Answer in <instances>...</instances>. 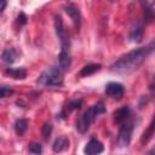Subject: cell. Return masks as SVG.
I'll return each instance as SVG.
<instances>
[{"label":"cell","mask_w":155,"mask_h":155,"mask_svg":"<svg viewBox=\"0 0 155 155\" xmlns=\"http://www.w3.org/2000/svg\"><path fill=\"white\" fill-rule=\"evenodd\" d=\"M153 51H154V40L147 47H139L121 56L110 65V70L117 74L132 73L145 62V59L149 57V54Z\"/></svg>","instance_id":"cell-1"},{"label":"cell","mask_w":155,"mask_h":155,"mask_svg":"<svg viewBox=\"0 0 155 155\" xmlns=\"http://www.w3.org/2000/svg\"><path fill=\"white\" fill-rule=\"evenodd\" d=\"M105 111H107L105 104H104V102H102V101H99V102H97L96 104L91 105V107L76 120V124H75L76 130H78L80 133H86V132L90 130L91 125L96 121L97 116L101 115V114H104Z\"/></svg>","instance_id":"cell-2"},{"label":"cell","mask_w":155,"mask_h":155,"mask_svg":"<svg viewBox=\"0 0 155 155\" xmlns=\"http://www.w3.org/2000/svg\"><path fill=\"white\" fill-rule=\"evenodd\" d=\"M36 82L44 87H61L64 82V71L58 67H50L39 75Z\"/></svg>","instance_id":"cell-3"},{"label":"cell","mask_w":155,"mask_h":155,"mask_svg":"<svg viewBox=\"0 0 155 155\" xmlns=\"http://www.w3.org/2000/svg\"><path fill=\"white\" fill-rule=\"evenodd\" d=\"M134 127H136V119L132 116L128 120H126L124 124L120 125L117 138H116V144L119 148H126L130 145V143L132 140V134H133Z\"/></svg>","instance_id":"cell-4"},{"label":"cell","mask_w":155,"mask_h":155,"mask_svg":"<svg viewBox=\"0 0 155 155\" xmlns=\"http://www.w3.org/2000/svg\"><path fill=\"white\" fill-rule=\"evenodd\" d=\"M54 31L61 42V52L70 53V39L69 33L67 31L63 19L59 15H54Z\"/></svg>","instance_id":"cell-5"},{"label":"cell","mask_w":155,"mask_h":155,"mask_svg":"<svg viewBox=\"0 0 155 155\" xmlns=\"http://www.w3.org/2000/svg\"><path fill=\"white\" fill-rule=\"evenodd\" d=\"M104 93H105L108 97L119 101V99H121V98L124 97V94H125V87H124V85L120 84V82L110 81V82H108V84L105 85Z\"/></svg>","instance_id":"cell-6"},{"label":"cell","mask_w":155,"mask_h":155,"mask_svg":"<svg viewBox=\"0 0 155 155\" xmlns=\"http://www.w3.org/2000/svg\"><path fill=\"white\" fill-rule=\"evenodd\" d=\"M82 107V99H73V101H69L68 103H65L61 110L59 114H57V119L58 120H64L67 119V116L74 111V110H79L80 108Z\"/></svg>","instance_id":"cell-7"},{"label":"cell","mask_w":155,"mask_h":155,"mask_svg":"<svg viewBox=\"0 0 155 155\" xmlns=\"http://www.w3.org/2000/svg\"><path fill=\"white\" fill-rule=\"evenodd\" d=\"M104 151V145L102 142H99L97 138L92 137L85 145L84 148V154L85 155H99Z\"/></svg>","instance_id":"cell-8"},{"label":"cell","mask_w":155,"mask_h":155,"mask_svg":"<svg viewBox=\"0 0 155 155\" xmlns=\"http://www.w3.org/2000/svg\"><path fill=\"white\" fill-rule=\"evenodd\" d=\"M64 11L68 13V16L71 18L74 25L76 28H80V24H81V13H80V10L76 5L71 4V2H68L63 6Z\"/></svg>","instance_id":"cell-9"},{"label":"cell","mask_w":155,"mask_h":155,"mask_svg":"<svg viewBox=\"0 0 155 155\" xmlns=\"http://www.w3.org/2000/svg\"><path fill=\"white\" fill-rule=\"evenodd\" d=\"M131 117V108L130 105H124L119 109H116L114 111V121L117 125L124 124L126 120H128Z\"/></svg>","instance_id":"cell-10"},{"label":"cell","mask_w":155,"mask_h":155,"mask_svg":"<svg viewBox=\"0 0 155 155\" xmlns=\"http://www.w3.org/2000/svg\"><path fill=\"white\" fill-rule=\"evenodd\" d=\"M128 39L132 42H136V44L142 42V40H143V27H142V24L136 22L132 25V28L130 30V34H128Z\"/></svg>","instance_id":"cell-11"},{"label":"cell","mask_w":155,"mask_h":155,"mask_svg":"<svg viewBox=\"0 0 155 155\" xmlns=\"http://www.w3.org/2000/svg\"><path fill=\"white\" fill-rule=\"evenodd\" d=\"M68 148H69V139L67 136H59L58 138L54 139V142L52 144V150L57 154L67 150Z\"/></svg>","instance_id":"cell-12"},{"label":"cell","mask_w":155,"mask_h":155,"mask_svg":"<svg viewBox=\"0 0 155 155\" xmlns=\"http://www.w3.org/2000/svg\"><path fill=\"white\" fill-rule=\"evenodd\" d=\"M102 68V64L99 63H90V64H86L81 68V70L79 71V76L81 78H86V76H90V75H93L94 73L99 71Z\"/></svg>","instance_id":"cell-13"},{"label":"cell","mask_w":155,"mask_h":155,"mask_svg":"<svg viewBox=\"0 0 155 155\" xmlns=\"http://www.w3.org/2000/svg\"><path fill=\"white\" fill-rule=\"evenodd\" d=\"M5 74L15 80H24L27 78V70L24 68H6Z\"/></svg>","instance_id":"cell-14"},{"label":"cell","mask_w":155,"mask_h":155,"mask_svg":"<svg viewBox=\"0 0 155 155\" xmlns=\"http://www.w3.org/2000/svg\"><path fill=\"white\" fill-rule=\"evenodd\" d=\"M18 57V52L15 48H5L1 53V61L6 64H12L16 62Z\"/></svg>","instance_id":"cell-15"},{"label":"cell","mask_w":155,"mask_h":155,"mask_svg":"<svg viewBox=\"0 0 155 155\" xmlns=\"http://www.w3.org/2000/svg\"><path fill=\"white\" fill-rule=\"evenodd\" d=\"M143 6H144V8H143L144 23H145V24H150V23H153V21H154V10H153V5H151V2L145 1V2H143Z\"/></svg>","instance_id":"cell-16"},{"label":"cell","mask_w":155,"mask_h":155,"mask_svg":"<svg viewBox=\"0 0 155 155\" xmlns=\"http://www.w3.org/2000/svg\"><path fill=\"white\" fill-rule=\"evenodd\" d=\"M28 130V120L27 119H17L15 122V132L17 136H23Z\"/></svg>","instance_id":"cell-17"},{"label":"cell","mask_w":155,"mask_h":155,"mask_svg":"<svg viewBox=\"0 0 155 155\" xmlns=\"http://www.w3.org/2000/svg\"><path fill=\"white\" fill-rule=\"evenodd\" d=\"M153 136H154V121H151V122H150V125H149L148 130L143 133V137H142L140 142H142L143 144H145V143H148V142L153 138Z\"/></svg>","instance_id":"cell-18"},{"label":"cell","mask_w":155,"mask_h":155,"mask_svg":"<svg viewBox=\"0 0 155 155\" xmlns=\"http://www.w3.org/2000/svg\"><path fill=\"white\" fill-rule=\"evenodd\" d=\"M52 130H53V127H52V125H51L50 122L44 124V126H42V128H41V134H42V138H44L45 140H48V139H50V137H51V134H52Z\"/></svg>","instance_id":"cell-19"},{"label":"cell","mask_w":155,"mask_h":155,"mask_svg":"<svg viewBox=\"0 0 155 155\" xmlns=\"http://www.w3.org/2000/svg\"><path fill=\"white\" fill-rule=\"evenodd\" d=\"M28 150L29 153L31 154H35V155H40L42 153V145L38 142H31L29 145H28Z\"/></svg>","instance_id":"cell-20"},{"label":"cell","mask_w":155,"mask_h":155,"mask_svg":"<svg viewBox=\"0 0 155 155\" xmlns=\"http://www.w3.org/2000/svg\"><path fill=\"white\" fill-rule=\"evenodd\" d=\"M15 92V90L10 86H5V85H0V99L7 97V96H11L12 93Z\"/></svg>","instance_id":"cell-21"},{"label":"cell","mask_w":155,"mask_h":155,"mask_svg":"<svg viewBox=\"0 0 155 155\" xmlns=\"http://www.w3.org/2000/svg\"><path fill=\"white\" fill-rule=\"evenodd\" d=\"M27 19H28V17H27V15L24 12H21L18 15V17H17V22L19 23V25H25L27 24Z\"/></svg>","instance_id":"cell-22"},{"label":"cell","mask_w":155,"mask_h":155,"mask_svg":"<svg viewBox=\"0 0 155 155\" xmlns=\"http://www.w3.org/2000/svg\"><path fill=\"white\" fill-rule=\"evenodd\" d=\"M7 6V1L6 0H0V12H2Z\"/></svg>","instance_id":"cell-23"},{"label":"cell","mask_w":155,"mask_h":155,"mask_svg":"<svg viewBox=\"0 0 155 155\" xmlns=\"http://www.w3.org/2000/svg\"><path fill=\"white\" fill-rule=\"evenodd\" d=\"M149 155H154V150H153V149L149 151Z\"/></svg>","instance_id":"cell-24"}]
</instances>
